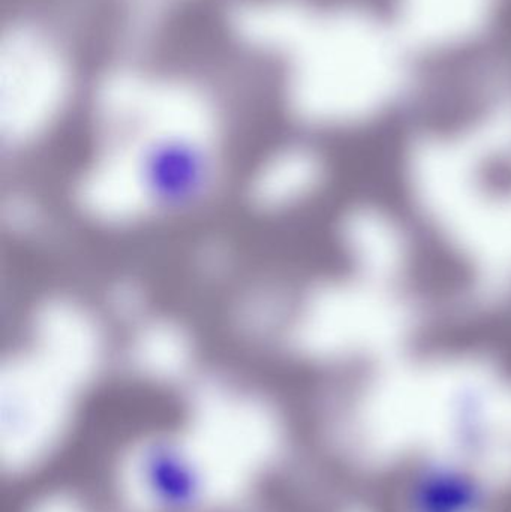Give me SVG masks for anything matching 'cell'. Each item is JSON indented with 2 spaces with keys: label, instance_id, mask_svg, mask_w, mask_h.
<instances>
[{
  "label": "cell",
  "instance_id": "1",
  "mask_svg": "<svg viewBox=\"0 0 511 512\" xmlns=\"http://www.w3.org/2000/svg\"><path fill=\"white\" fill-rule=\"evenodd\" d=\"M141 478L156 504L171 512L194 510L204 493V478L186 453L168 448H150L141 459Z\"/></svg>",
  "mask_w": 511,
  "mask_h": 512
}]
</instances>
